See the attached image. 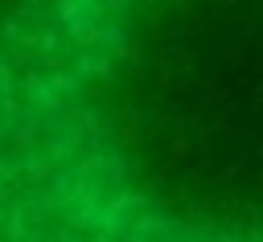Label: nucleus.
<instances>
[{"instance_id": "f257e3e1", "label": "nucleus", "mask_w": 263, "mask_h": 242, "mask_svg": "<svg viewBox=\"0 0 263 242\" xmlns=\"http://www.w3.org/2000/svg\"><path fill=\"white\" fill-rule=\"evenodd\" d=\"M0 242H263V0H0Z\"/></svg>"}]
</instances>
